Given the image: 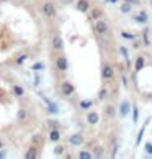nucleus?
<instances>
[{"mask_svg":"<svg viewBox=\"0 0 152 159\" xmlns=\"http://www.w3.org/2000/svg\"><path fill=\"white\" fill-rule=\"evenodd\" d=\"M75 8L79 11H82V13H87V11H90V2L89 0H77Z\"/></svg>","mask_w":152,"mask_h":159,"instance_id":"8","label":"nucleus"},{"mask_svg":"<svg viewBox=\"0 0 152 159\" xmlns=\"http://www.w3.org/2000/svg\"><path fill=\"white\" fill-rule=\"evenodd\" d=\"M11 95L13 97H23L25 95V87L20 85V84H15V85H11Z\"/></svg>","mask_w":152,"mask_h":159,"instance_id":"13","label":"nucleus"},{"mask_svg":"<svg viewBox=\"0 0 152 159\" xmlns=\"http://www.w3.org/2000/svg\"><path fill=\"white\" fill-rule=\"evenodd\" d=\"M3 157H7V151H5V149H0V159H3Z\"/></svg>","mask_w":152,"mask_h":159,"instance_id":"37","label":"nucleus"},{"mask_svg":"<svg viewBox=\"0 0 152 159\" xmlns=\"http://www.w3.org/2000/svg\"><path fill=\"white\" fill-rule=\"evenodd\" d=\"M25 157L26 159H36L38 157V148H36V146H30V148H28V151L25 152Z\"/></svg>","mask_w":152,"mask_h":159,"instance_id":"16","label":"nucleus"},{"mask_svg":"<svg viewBox=\"0 0 152 159\" xmlns=\"http://www.w3.org/2000/svg\"><path fill=\"white\" fill-rule=\"evenodd\" d=\"M59 90H61L62 97H72L75 93V85L72 84V82H69V80H62L61 85H59Z\"/></svg>","mask_w":152,"mask_h":159,"instance_id":"2","label":"nucleus"},{"mask_svg":"<svg viewBox=\"0 0 152 159\" xmlns=\"http://www.w3.org/2000/svg\"><path fill=\"white\" fill-rule=\"evenodd\" d=\"M142 41H144V44H145V46H149V44H150V39H149V31H147V30H145V31H144V34H142Z\"/></svg>","mask_w":152,"mask_h":159,"instance_id":"31","label":"nucleus"},{"mask_svg":"<svg viewBox=\"0 0 152 159\" xmlns=\"http://www.w3.org/2000/svg\"><path fill=\"white\" fill-rule=\"evenodd\" d=\"M137 120H139V110H137L136 105H134V107H132V121L137 123Z\"/></svg>","mask_w":152,"mask_h":159,"instance_id":"28","label":"nucleus"},{"mask_svg":"<svg viewBox=\"0 0 152 159\" xmlns=\"http://www.w3.org/2000/svg\"><path fill=\"white\" fill-rule=\"evenodd\" d=\"M54 64H56V69L59 70V72H67V69H69V61H67V57L64 56V54H59L54 59Z\"/></svg>","mask_w":152,"mask_h":159,"instance_id":"4","label":"nucleus"},{"mask_svg":"<svg viewBox=\"0 0 152 159\" xmlns=\"http://www.w3.org/2000/svg\"><path fill=\"white\" fill-rule=\"evenodd\" d=\"M124 2L131 3V5H139V3H141V2H139V0H124Z\"/></svg>","mask_w":152,"mask_h":159,"instance_id":"36","label":"nucleus"},{"mask_svg":"<svg viewBox=\"0 0 152 159\" xmlns=\"http://www.w3.org/2000/svg\"><path fill=\"white\" fill-rule=\"evenodd\" d=\"M28 116H30V113H28V110H26V108H18V111H16V120H18L20 123L26 121V120H28Z\"/></svg>","mask_w":152,"mask_h":159,"instance_id":"15","label":"nucleus"},{"mask_svg":"<svg viewBox=\"0 0 152 159\" xmlns=\"http://www.w3.org/2000/svg\"><path fill=\"white\" fill-rule=\"evenodd\" d=\"M102 16H103V10H102V8H98V7H93V8H90V18H92L93 21L100 20Z\"/></svg>","mask_w":152,"mask_h":159,"instance_id":"14","label":"nucleus"},{"mask_svg":"<svg viewBox=\"0 0 152 159\" xmlns=\"http://www.w3.org/2000/svg\"><path fill=\"white\" fill-rule=\"evenodd\" d=\"M62 154H64V148L61 144H57L54 148V156H62Z\"/></svg>","mask_w":152,"mask_h":159,"instance_id":"29","label":"nucleus"},{"mask_svg":"<svg viewBox=\"0 0 152 159\" xmlns=\"http://www.w3.org/2000/svg\"><path fill=\"white\" fill-rule=\"evenodd\" d=\"M129 110H131V102H128V100H123V102L119 103V115H121V116H128Z\"/></svg>","mask_w":152,"mask_h":159,"instance_id":"11","label":"nucleus"},{"mask_svg":"<svg viewBox=\"0 0 152 159\" xmlns=\"http://www.w3.org/2000/svg\"><path fill=\"white\" fill-rule=\"evenodd\" d=\"M121 36L124 38V39H128V41H134L137 36L136 34H132V33H128V31H121Z\"/></svg>","mask_w":152,"mask_h":159,"instance_id":"24","label":"nucleus"},{"mask_svg":"<svg viewBox=\"0 0 152 159\" xmlns=\"http://www.w3.org/2000/svg\"><path fill=\"white\" fill-rule=\"evenodd\" d=\"M106 97H108V89H106V87H102L100 92H98V98H100V100H105Z\"/></svg>","mask_w":152,"mask_h":159,"instance_id":"25","label":"nucleus"},{"mask_svg":"<svg viewBox=\"0 0 152 159\" xmlns=\"http://www.w3.org/2000/svg\"><path fill=\"white\" fill-rule=\"evenodd\" d=\"M3 148H5V139L0 138V149H3Z\"/></svg>","mask_w":152,"mask_h":159,"instance_id":"38","label":"nucleus"},{"mask_svg":"<svg viewBox=\"0 0 152 159\" xmlns=\"http://www.w3.org/2000/svg\"><path fill=\"white\" fill-rule=\"evenodd\" d=\"M69 143H71L72 146H82L85 143V138H84L82 133H74V134L69 136Z\"/></svg>","mask_w":152,"mask_h":159,"instance_id":"7","label":"nucleus"},{"mask_svg":"<svg viewBox=\"0 0 152 159\" xmlns=\"http://www.w3.org/2000/svg\"><path fill=\"white\" fill-rule=\"evenodd\" d=\"M79 107H80L82 110H89V108H92V107H93V100H90V98H85V100H80V103H79Z\"/></svg>","mask_w":152,"mask_h":159,"instance_id":"19","label":"nucleus"},{"mask_svg":"<svg viewBox=\"0 0 152 159\" xmlns=\"http://www.w3.org/2000/svg\"><path fill=\"white\" fill-rule=\"evenodd\" d=\"M43 141H44V138H43V134H41V133H36V134H33V136H31V144L36 146V148H39V146L43 144Z\"/></svg>","mask_w":152,"mask_h":159,"instance_id":"17","label":"nucleus"},{"mask_svg":"<svg viewBox=\"0 0 152 159\" xmlns=\"http://www.w3.org/2000/svg\"><path fill=\"white\" fill-rule=\"evenodd\" d=\"M51 46L54 51H62L64 49V39L61 34H54V36L51 38Z\"/></svg>","mask_w":152,"mask_h":159,"instance_id":"6","label":"nucleus"},{"mask_svg":"<svg viewBox=\"0 0 152 159\" xmlns=\"http://www.w3.org/2000/svg\"><path fill=\"white\" fill-rule=\"evenodd\" d=\"M93 30H95L97 34H100V36H105V34L108 33V23L105 21V20H97L95 21V25H93Z\"/></svg>","mask_w":152,"mask_h":159,"instance_id":"5","label":"nucleus"},{"mask_svg":"<svg viewBox=\"0 0 152 159\" xmlns=\"http://www.w3.org/2000/svg\"><path fill=\"white\" fill-rule=\"evenodd\" d=\"M77 157H79V159H92L93 154H92L90 151H80L79 154H77Z\"/></svg>","mask_w":152,"mask_h":159,"instance_id":"23","label":"nucleus"},{"mask_svg":"<svg viewBox=\"0 0 152 159\" xmlns=\"http://www.w3.org/2000/svg\"><path fill=\"white\" fill-rule=\"evenodd\" d=\"M98 121H100V115H98L97 111H89V113H87V123H89V125L95 126V125H98Z\"/></svg>","mask_w":152,"mask_h":159,"instance_id":"9","label":"nucleus"},{"mask_svg":"<svg viewBox=\"0 0 152 159\" xmlns=\"http://www.w3.org/2000/svg\"><path fill=\"white\" fill-rule=\"evenodd\" d=\"M121 80H123V85H124V87L129 85V79H128V75H126V74H123V75H121Z\"/></svg>","mask_w":152,"mask_h":159,"instance_id":"34","label":"nucleus"},{"mask_svg":"<svg viewBox=\"0 0 152 159\" xmlns=\"http://www.w3.org/2000/svg\"><path fill=\"white\" fill-rule=\"evenodd\" d=\"M93 157H103V148H100V146H97L95 149H93Z\"/></svg>","mask_w":152,"mask_h":159,"instance_id":"26","label":"nucleus"},{"mask_svg":"<svg viewBox=\"0 0 152 159\" xmlns=\"http://www.w3.org/2000/svg\"><path fill=\"white\" fill-rule=\"evenodd\" d=\"M61 2H62V3H71L72 0H61Z\"/></svg>","mask_w":152,"mask_h":159,"instance_id":"40","label":"nucleus"},{"mask_svg":"<svg viewBox=\"0 0 152 159\" xmlns=\"http://www.w3.org/2000/svg\"><path fill=\"white\" fill-rule=\"evenodd\" d=\"M147 20H149V16H147V11H145V10H141L136 16H134V21H137L139 25H145Z\"/></svg>","mask_w":152,"mask_h":159,"instance_id":"12","label":"nucleus"},{"mask_svg":"<svg viewBox=\"0 0 152 159\" xmlns=\"http://www.w3.org/2000/svg\"><path fill=\"white\" fill-rule=\"evenodd\" d=\"M48 126L49 128H61V125H59L57 120H48Z\"/></svg>","mask_w":152,"mask_h":159,"instance_id":"30","label":"nucleus"},{"mask_svg":"<svg viewBox=\"0 0 152 159\" xmlns=\"http://www.w3.org/2000/svg\"><path fill=\"white\" fill-rule=\"evenodd\" d=\"M105 2H110V3H116L118 0H105Z\"/></svg>","mask_w":152,"mask_h":159,"instance_id":"39","label":"nucleus"},{"mask_svg":"<svg viewBox=\"0 0 152 159\" xmlns=\"http://www.w3.org/2000/svg\"><path fill=\"white\" fill-rule=\"evenodd\" d=\"M61 139V128H49V141L57 143Z\"/></svg>","mask_w":152,"mask_h":159,"instance_id":"10","label":"nucleus"},{"mask_svg":"<svg viewBox=\"0 0 152 159\" xmlns=\"http://www.w3.org/2000/svg\"><path fill=\"white\" fill-rule=\"evenodd\" d=\"M28 57H30V54H28V52H23V54H20V56L15 59V64H16V66H23V62H25Z\"/></svg>","mask_w":152,"mask_h":159,"instance_id":"21","label":"nucleus"},{"mask_svg":"<svg viewBox=\"0 0 152 159\" xmlns=\"http://www.w3.org/2000/svg\"><path fill=\"white\" fill-rule=\"evenodd\" d=\"M41 13H43L48 20H52L56 18L57 15V10H56V5L51 2V0H46V2H43V5H41Z\"/></svg>","mask_w":152,"mask_h":159,"instance_id":"1","label":"nucleus"},{"mask_svg":"<svg viewBox=\"0 0 152 159\" xmlns=\"http://www.w3.org/2000/svg\"><path fill=\"white\" fill-rule=\"evenodd\" d=\"M145 66V59L144 56H137L136 57V62H134V69H136V72H139V70H142Z\"/></svg>","mask_w":152,"mask_h":159,"instance_id":"18","label":"nucleus"},{"mask_svg":"<svg viewBox=\"0 0 152 159\" xmlns=\"http://www.w3.org/2000/svg\"><path fill=\"white\" fill-rule=\"evenodd\" d=\"M147 123H149V121H145V123H144V126L141 128V131L137 133V138H136V144L142 143V136H144V131H145V126H147Z\"/></svg>","mask_w":152,"mask_h":159,"instance_id":"22","label":"nucleus"},{"mask_svg":"<svg viewBox=\"0 0 152 159\" xmlns=\"http://www.w3.org/2000/svg\"><path fill=\"white\" fill-rule=\"evenodd\" d=\"M31 69H33V70H43V69H44V64H43V62H36Z\"/></svg>","mask_w":152,"mask_h":159,"instance_id":"33","label":"nucleus"},{"mask_svg":"<svg viewBox=\"0 0 152 159\" xmlns=\"http://www.w3.org/2000/svg\"><path fill=\"white\" fill-rule=\"evenodd\" d=\"M115 113H116V110H115L113 105H106V107H105V115H106L108 118H115Z\"/></svg>","mask_w":152,"mask_h":159,"instance_id":"20","label":"nucleus"},{"mask_svg":"<svg viewBox=\"0 0 152 159\" xmlns=\"http://www.w3.org/2000/svg\"><path fill=\"white\" fill-rule=\"evenodd\" d=\"M144 151L147 152L149 156H152V143H145L144 144Z\"/></svg>","mask_w":152,"mask_h":159,"instance_id":"32","label":"nucleus"},{"mask_svg":"<svg viewBox=\"0 0 152 159\" xmlns=\"http://www.w3.org/2000/svg\"><path fill=\"white\" fill-rule=\"evenodd\" d=\"M102 79L106 80V82L115 79V67L110 62H103V66H102Z\"/></svg>","mask_w":152,"mask_h":159,"instance_id":"3","label":"nucleus"},{"mask_svg":"<svg viewBox=\"0 0 152 159\" xmlns=\"http://www.w3.org/2000/svg\"><path fill=\"white\" fill-rule=\"evenodd\" d=\"M119 51H121V54H123V56H124L126 59H128V56H129V51H128V49L124 48V46H121V48H119Z\"/></svg>","mask_w":152,"mask_h":159,"instance_id":"35","label":"nucleus"},{"mask_svg":"<svg viewBox=\"0 0 152 159\" xmlns=\"http://www.w3.org/2000/svg\"><path fill=\"white\" fill-rule=\"evenodd\" d=\"M131 7H132L131 3H128V2H124V3L121 5V13H129V11H131Z\"/></svg>","mask_w":152,"mask_h":159,"instance_id":"27","label":"nucleus"}]
</instances>
